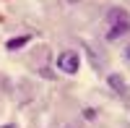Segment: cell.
Instances as JSON below:
<instances>
[{"label": "cell", "mask_w": 130, "mask_h": 128, "mask_svg": "<svg viewBox=\"0 0 130 128\" xmlns=\"http://www.w3.org/2000/svg\"><path fill=\"white\" fill-rule=\"evenodd\" d=\"M0 128H16V125H0Z\"/></svg>", "instance_id": "obj_6"}, {"label": "cell", "mask_w": 130, "mask_h": 128, "mask_svg": "<svg viewBox=\"0 0 130 128\" xmlns=\"http://www.w3.org/2000/svg\"><path fill=\"white\" fill-rule=\"evenodd\" d=\"M107 24H109L107 39H120L122 34L130 31V13L125 8H112L109 13H107Z\"/></svg>", "instance_id": "obj_1"}, {"label": "cell", "mask_w": 130, "mask_h": 128, "mask_svg": "<svg viewBox=\"0 0 130 128\" xmlns=\"http://www.w3.org/2000/svg\"><path fill=\"white\" fill-rule=\"evenodd\" d=\"M29 39H31L29 34H24V37H13V39H8V45H5V47H8V50H21Z\"/></svg>", "instance_id": "obj_4"}, {"label": "cell", "mask_w": 130, "mask_h": 128, "mask_svg": "<svg viewBox=\"0 0 130 128\" xmlns=\"http://www.w3.org/2000/svg\"><path fill=\"white\" fill-rule=\"evenodd\" d=\"M125 60H127V63H130V45H127V47H125Z\"/></svg>", "instance_id": "obj_5"}, {"label": "cell", "mask_w": 130, "mask_h": 128, "mask_svg": "<svg viewBox=\"0 0 130 128\" xmlns=\"http://www.w3.org/2000/svg\"><path fill=\"white\" fill-rule=\"evenodd\" d=\"M68 3H78V0H68Z\"/></svg>", "instance_id": "obj_7"}, {"label": "cell", "mask_w": 130, "mask_h": 128, "mask_svg": "<svg viewBox=\"0 0 130 128\" xmlns=\"http://www.w3.org/2000/svg\"><path fill=\"white\" fill-rule=\"evenodd\" d=\"M57 68H60L62 73H68V76L78 73V68H81V58H78V52H73V50H62L60 55H57Z\"/></svg>", "instance_id": "obj_2"}, {"label": "cell", "mask_w": 130, "mask_h": 128, "mask_svg": "<svg viewBox=\"0 0 130 128\" xmlns=\"http://www.w3.org/2000/svg\"><path fill=\"white\" fill-rule=\"evenodd\" d=\"M107 84H109V86H112V89H115L117 94H122V92H125V79L120 76V73H109Z\"/></svg>", "instance_id": "obj_3"}]
</instances>
